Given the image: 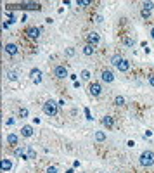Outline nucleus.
<instances>
[{
	"label": "nucleus",
	"mask_w": 154,
	"mask_h": 173,
	"mask_svg": "<svg viewBox=\"0 0 154 173\" xmlns=\"http://www.w3.org/2000/svg\"><path fill=\"white\" fill-rule=\"evenodd\" d=\"M40 33H42V29H40V28H28V29H26V35H28L29 38H31V40H36V38H40Z\"/></svg>",
	"instance_id": "39448f33"
},
{
	"label": "nucleus",
	"mask_w": 154,
	"mask_h": 173,
	"mask_svg": "<svg viewBox=\"0 0 154 173\" xmlns=\"http://www.w3.org/2000/svg\"><path fill=\"white\" fill-rule=\"evenodd\" d=\"M66 55H69V57H71V55H75V50H73V48H66Z\"/></svg>",
	"instance_id": "cd10ccee"
},
{
	"label": "nucleus",
	"mask_w": 154,
	"mask_h": 173,
	"mask_svg": "<svg viewBox=\"0 0 154 173\" xmlns=\"http://www.w3.org/2000/svg\"><path fill=\"white\" fill-rule=\"evenodd\" d=\"M149 85H151V87H154V75L149 76Z\"/></svg>",
	"instance_id": "c756f323"
},
{
	"label": "nucleus",
	"mask_w": 154,
	"mask_h": 173,
	"mask_svg": "<svg viewBox=\"0 0 154 173\" xmlns=\"http://www.w3.org/2000/svg\"><path fill=\"white\" fill-rule=\"evenodd\" d=\"M88 94H90L92 97H99V95H100V94H102V87H100V83L92 82L90 85H88Z\"/></svg>",
	"instance_id": "20e7f679"
},
{
	"label": "nucleus",
	"mask_w": 154,
	"mask_h": 173,
	"mask_svg": "<svg viewBox=\"0 0 154 173\" xmlns=\"http://www.w3.org/2000/svg\"><path fill=\"white\" fill-rule=\"evenodd\" d=\"M142 9H147V11H152V9H154V4H152V2H144V5H142Z\"/></svg>",
	"instance_id": "393cba45"
},
{
	"label": "nucleus",
	"mask_w": 154,
	"mask_h": 173,
	"mask_svg": "<svg viewBox=\"0 0 154 173\" xmlns=\"http://www.w3.org/2000/svg\"><path fill=\"white\" fill-rule=\"evenodd\" d=\"M151 38H154V26L151 28Z\"/></svg>",
	"instance_id": "2f4dec72"
},
{
	"label": "nucleus",
	"mask_w": 154,
	"mask_h": 173,
	"mask_svg": "<svg viewBox=\"0 0 154 173\" xmlns=\"http://www.w3.org/2000/svg\"><path fill=\"white\" fill-rule=\"evenodd\" d=\"M14 14H9V23H14Z\"/></svg>",
	"instance_id": "7c9ffc66"
},
{
	"label": "nucleus",
	"mask_w": 154,
	"mask_h": 173,
	"mask_svg": "<svg viewBox=\"0 0 154 173\" xmlns=\"http://www.w3.org/2000/svg\"><path fill=\"white\" fill-rule=\"evenodd\" d=\"M57 111H59V104L54 102L52 99H50V100H47V102L43 104V113H45L47 116H56Z\"/></svg>",
	"instance_id": "7ed1b4c3"
},
{
	"label": "nucleus",
	"mask_w": 154,
	"mask_h": 173,
	"mask_svg": "<svg viewBox=\"0 0 154 173\" xmlns=\"http://www.w3.org/2000/svg\"><path fill=\"white\" fill-rule=\"evenodd\" d=\"M36 158V152L33 147H28V154H26V159H35Z\"/></svg>",
	"instance_id": "6ab92c4d"
},
{
	"label": "nucleus",
	"mask_w": 154,
	"mask_h": 173,
	"mask_svg": "<svg viewBox=\"0 0 154 173\" xmlns=\"http://www.w3.org/2000/svg\"><path fill=\"white\" fill-rule=\"evenodd\" d=\"M100 78H102V82H106V83L114 82V75H112L111 69H104V71L100 73Z\"/></svg>",
	"instance_id": "6e6552de"
},
{
	"label": "nucleus",
	"mask_w": 154,
	"mask_h": 173,
	"mask_svg": "<svg viewBox=\"0 0 154 173\" xmlns=\"http://www.w3.org/2000/svg\"><path fill=\"white\" fill-rule=\"evenodd\" d=\"M47 173H57V166H49V168H47Z\"/></svg>",
	"instance_id": "a878e982"
},
{
	"label": "nucleus",
	"mask_w": 154,
	"mask_h": 173,
	"mask_svg": "<svg viewBox=\"0 0 154 173\" xmlns=\"http://www.w3.org/2000/svg\"><path fill=\"white\" fill-rule=\"evenodd\" d=\"M17 142H19V138H17L16 133H9L7 135V144L9 145H17Z\"/></svg>",
	"instance_id": "ddd939ff"
},
{
	"label": "nucleus",
	"mask_w": 154,
	"mask_h": 173,
	"mask_svg": "<svg viewBox=\"0 0 154 173\" xmlns=\"http://www.w3.org/2000/svg\"><path fill=\"white\" fill-rule=\"evenodd\" d=\"M29 75H31V80H33V83H35V85H38V83L42 82V71H40L38 68H33Z\"/></svg>",
	"instance_id": "0eeeda50"
},
{
	"label": "nucleus",
	"mask_w": 154,
	"mask_h": 173,
	"mask_svg": "<svg viewBox=\"0 0 154 173\" xmlns=\"http://www.w3.org/2000/svg\"><path fill=\"white\" fill-rule=\"evenodd\" d=\"M87 40H88V43H90V45H97L99 42H100V38H99V35L95 33V31H92V33L87 35Z\"/></svg>",
	"instance_id": "9d476101"
},
{
	"label": "nucleus",
	"mask_w": 154,
	"mask_h": 173,
	"mask_svg": "<svg viewBox=\"0 0 154 173\" xmlns=\"http://www.w3.org/2000/svg\"><path fill=\"white\" fill-rule=\"evenodd\" d=\"M11 170H12V161L11 159H2V171L9 173Z\"/></svg>",
	"instance_id": "9b49d317"
},
{
	"label": "nucleus",
	"mask_w": 154,
	"mask_h": 173,
	"mask_svg": "<svg viewBox=\"0 0 154 173\" xmlns=\"http://www.w3.org/2000/svg\"><path fill=\"white\" fill-rule=\"evenodd\" d=\"M82 80H85V82L90 80V71H88V69H83V71H82Z\"/></svg>",
	"instance_id": "aec40b11"
},
{
	"label": "nucleus",
	"mask_w": 154,
	"mask_h": 173,
	"mask_svg": "<svg viewBox=\"0 0 154 173\" xmlns=\"http://www.w3.org/2000/svg\"><path fill=\"white\" fill-rule=\"evenodd\" d=\"M95 140H97V142H104V140H106V133H104V131H95Z\"/></svg>",
	"instance_id": "a211bd4d"
},
{
	"label": "nucleus",
	"mask_w": 154,
	"mask_h": 173,
	"mask_svg": "<svg viewBox=\"0 0 154 173\" xmlns=\"http://www.w3.org/2000/svg\"><path fill=\"white\" fill-rule=\"evenodd\" d=\"M19 114H21V118H26L28 116V109H21L19 111Z\"/></svg>",
	"instance_id": "c85d7f7f"
},
{
	"label": "nucleus",
	"mask_w": 154,
	"mask_h": 173,
	"mask_svg": "<svg viewBox=\"0 0 154 173\" xmlns=\"http://www.w3.org/2000/svg\"><path fill=\"white\" fill-rule=\"evenodd\" d=\"M54 75H56V78H59V80H64V78L68 76V69L64 68V66H56Z\"/></svg>",
	"instance_id": "423d86ee"
},
{
	"label": "nucleus",
	"mask_w": 154,
	"mask_h": 173,
	"mask_svg": "<svg viewBox=\"0 0 154 173\" xmlns=\"http://www.w3.org/2000/svg\"><path fill=\"white\" fill-rule=\"evenodd\" d=\"M139 163H140V166H144V168L152 166L154 165V152L152 151H144L142 154H140Z\"/></svg>",
	"instance_id": "f03ea898"
},
{
	"label": "nucleus",
	"mask_w": 154,
	"mask_h": 173,
	"mask_svg": "<svg viewBox=\"0 0 154 173\" xmlns=\"http://www.w3.org/2000/svg\"><path fill=\"white\" fill-rule=\"evenodd\" d=\"M114 104H116V106H125V97L118 95L116 99H114Z\"/></svg>",
	"instance_id": "412c9836"
},
{
	"label": "nucleus",
	"mask_w": 154,
	"mask_h": 173,
	"mask_svg": "<svg viewBox=\"0 0 154 173\" xmlns=\"http://www.w3.org/2000/svg\"><path fill=\"white\" fill-rule=\"evenodd\" d=\"M102 125H104L106 128H112V125H114V119L111 116H104L102 118Z\"/></svg>",
	"instance_id": "dca6fc26"
},
{
	"label": "nucleus",
	"mask_w": 154,
	"mask_h": 173,
	"mask_svg": "<svg viewBox=\"0 0 154 173\" xmlns=\"http://www.w3.org/2000/svg\"><path fill=\"white\" fill-rule=\"evenodd\" d=\"M123 42H125V45H128V47H132V45H133V40H132V38H125Z\"/></svg>",
	"instance_id": "bb28decb"
},
{
	"label": "nucleus",
	"mask_w": 154,
	"mask_h": 173,
	"mask_svg": "<svg viewBox=\"0 0 154 173\" xmlns=\"http://www.w3.org/2000/svg\"><path fill=\"white\" fill-rule=\"evenodd\" d=\"M111 62H112V66L118 69V71H121V73H126L130 69V62L126 61L125 57H121V55H114L111 59Z\"/></svg>",
	"instance_id": "f257e3e1"
},
{
	"label": "nucleus",
	"mask_w": 154,
	"mask_h": 173,
	"mask_svg": "<svg viewBox=\"0 0 154 173\" xmlns=\"http://www.w3.org/2000/svg\"><path fill=\"white\" fill-rule=\"evenodd\" d=\"M7 78L14 82V80H17V73H16V71H7Z\"/></svg>",
	"instance_id": "4be33fe9"
},
{
	"label": "nucleus",
	"mask_w": 154,
	"mask_h": 173,
	"mask_svg": "<svg viewBox=\"0 0 154 173\" xmlns=\"http://www.w3.org/2000/svg\"><path fill=\"white\" fill-rule=\"evenodd\" d=\"M4 50H5V54H9V55H16L19 52V47H17L16 43H5Z\"/></svg>",
	"instance_id": "1a4fd4ad"
},
{
	"label": "nucleus",
	"mask_w": 154,
	"mask_h": 173,
	"mask_svg": "<svg viewBox=\"0 0 154 173\" xmlns=\"http://www.w3.org/2000/svg\"><path fill=\"white\" fill-rule=\"evenodd\" d=\"M14 156L26 159V152H24V147H16V149H14Z\"/></svg>",
	"instance_id": "f3484780"
},
{
	"label": "nucleus",
	"mask_w": 154,
	"mask_h": 173,
	"mask_svg": "<svg viewBox=\"0 0 154 173\" xmlns=\"http://www.w3.org/2000/svg\"><path fill=\"white\" fill-rule=\"evenodd\" d=\"M76 4H78V7H88L90 5V0H78Z\"/></svg>",
	"instance_id": "5701e85b"
},
{
	"label": "nucleus",
	"mask_w": 154,
	"mask_h": 173,
	"mask_svg": "<svg viewBox=\"0 0 154 173\" xmlns=\"http://www.w3.org/2000/svg\"><path fill=\"white\" fill-rule=\"evenodd\" d=\"M21 9H26V11H40V4H23Z\"/></svg>",
	"instance_id": "4468645a"
},
{
	"label": "nucleus",
	"mask_w": 154,
	"mask_h": 173,
	"mask_svg": "<svg viewBox=\"0 0 154 173\" xmlns=\"http://www.w3.org/2000/svg\"><path fill=\"white\" fill-rule=\"evenodd\" d=\"M83 54H85V55H94V54H95V45L87 43V45L83 47Z\"/></svg>",
	"instance_id": "f8f14e48"
},
{
	"label": "nucleus",
	"mask_w": 154,
	"mask_h": 173,
	"mask_svg": "<svg viewBox=\"0 0 154 173\" xmlns=\"http://www.w3.org/2000/svg\"><path fill=\"white\" fill-rule=\"evenodd\" d=\"M21 131H23V137H31V135H33V126H29V125H24Z\"/></svg>",
	"instance_id": "2eb2a0df"
},
{
	"label": "nucleus",
	"mask_w": 154,
	"mask_h": 173,
	"mask_svg": "<svg viewBox=\"0 0 154 173\" xmlns=\"http://www.w3.org/2000/svg\"><path fill=\"white\" fill-rule=\"evenodd\" d=\"M140 14H142V17H144V19H149V17H151V11H147V9H142Z\"/></svg>",
	"instance_id": "b1692460"
}]
</instances>
